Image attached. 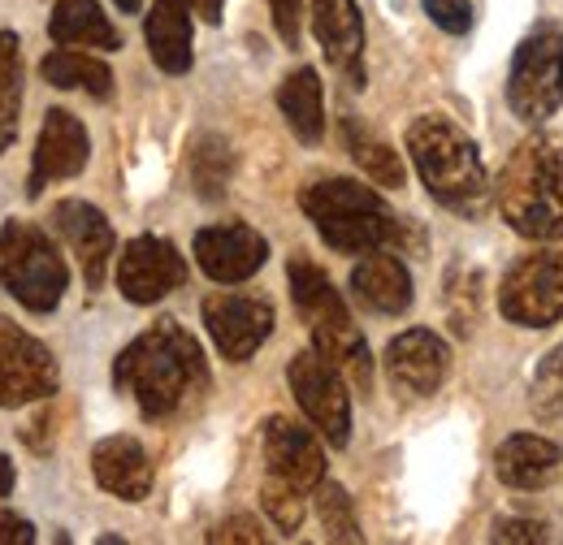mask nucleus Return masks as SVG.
Here are the masks:
<instances>
[{
  "label": "nucleus",
  "mask_w": 563,
  "mask_h": 545,
  "mask_svg": "<svg viewBox=\"0 0 563 545\" xmlns=\"http://www.w3.org/2000/svg\"><path fill=\"white\" fill-rule=\"evenodd\" d=\"M563 451L551 437H538V433H511L498 451H494V472L507 489H547L551 480L560 477Z\"/></svg>",
  "instance_id": "obj_21"
},
{
  "label": "nucleus",
  "mask_w": 563,
  "mask_h": 545,
  "mask_svg": "<svg viewBox=\"0 0 563 545\" xmlns=\"http://www.w3.org/2000/svg\"><path fill=\"white\" fill-rule=\"evenodd\" d=\"M261 446H265V477H278L303 493H317V485L325 480V451L303 424L286 415H269L261 429Z\"/></svg>",
  "instance_id": "obj_16"
},
{
  "label": "nucleus",
  "mask_w": 563,
  "mask_h": 545,
  "mask_svg": "<svg viewBox=\"0 0 563 545\" xmlns=\"http://www.w3.org/2000/svg\"><path fill=\"white\" fill-rule=\"evenodd\" d=\"M408 156L421 174L424 191L455 216H482L494 200V182L486 174L482 147L464 135L451 118L424 113L408 126Z\"/></svg>",
  "instance_id": "obj_2"
},
{
  "label": "nucleus",
  "mask_w": 563,
  "mask_h": 545,
  "mask_svg": "<svg viewBox=\"0 0 563 545\" xmlns=\"http://www.w3.org/2000/svg\"><path fill=\"white\" fill-rule=\"evenodd\" d=\"M113 4H118L122 13H140V9H143V0H113Z\"/></svg>",
  "instance_id": "obj_39"
},
{
  "label": "nucleus",
  "mask_w": 563,
  "mask_h": 545,
  "mask_svg": "<svg viewBox=\"0 0 563 545\" xmlns=\"http://www.w3.org/2000/svg\"><path fill=\"white\" fill-rule=\"evenodd\" d=\"M191 4L196 0H152V13L143 22L147 53L165 74L191 69Z\"/></svg>",
  "instance_id": "obj_22"
},
{
  "label": "nucleus",
  "mask_w": 563,
  "mask_h": 545,
  "mask_svg": "<svg viewBox=\"0 0 563 545\" xmlns=\"http://www.w3.org/2000/svg\"><path fill=\"white\" fill-rule=\"evenodd\" d=\"M286 381H290V394L299 411L312 420V429L330 442V446H347L352 442V394H347V381L343 372L317 351H299L286 368Z\"/></svg>",
  "instance_id": "obj_8"
},
{
  "label": "nucleus",
  "mask_w": 563,
  "mask_h": 545,
  "mask_svg": "<svg viewBox=\"0 0 563 545\" xmlns=\"http://www.w3.org/2000/svg\"><path fill=\"white\" fill-rule=\"evenodd\" d=\"M498 216L533 243H560L563 238V138L533 135L525 138L498 182H494Z\"/></svg>",
  "instance_id": "obj_3"
},
{
  "label": "nucleus",
  "mask_w": 563,
  "mask_h": 545,
  "mask_svg": "<svg viewBox=\"0 0 563 545\" xmlns=\"http://www.w3.org/2000/svg\"><path fill=\"white\" fill-rule=\"evenodd\" d=\"M507 104L525 126H542L555 118L563 104V31L560 26H538L529 31L507 69Z\"/></svg>",
  "instance_id": "obj_7"
},
{
  "label": "nucleus",
  "mask_w": 563,
  "mask_h": 545,
  "mask_svg": "<svg viewBox=\"0 0 563 545\" xmlns=\"http://www.w3.org/2000/svg\"><path fill=\"white\" fill-rule=\"evenodd\" d=\"M18 109H22V53H18V35L0 31V152L18 138Z\"/></svg>",
  "instance_id": "obj_27"
},
{
  "label": "nucleus",
  "mask_w": 563,
  "mask_h": 545,
  "mask_svg": "<svg viewBox=\"0 0 563 545\" xmlns=\"http://www.w3.org/2000/svg\"><path fill=\"white\" fill-rule=\"evenodd\" d=\"M494 542H547V524L538 520H498L490 533Z\"/></svg>",
  "instance_id": "obj_34"
},
{
  "label": "nucleus",
  "mask_w": 563,
  "mask_h": 545,
  "mask_svg": "<svg viewBox=\"0 0 563 545\" xmlns=\"http://www.w3.org/2000/svg\"><path fill=\"white\" fill-rule=\"evenodd\" d=\"M529 411L551 424V420H563V342L551 346L542 355V364L533 368V381H529Z\"/></svg>",
  "instance_id": "obj_28"
},
{
  "label": "nucleus",
  "mask_w": 563,
  "mask_h": 545,
  "mask_svg": "<svg viewBox=\"0 0 563 545\" xmlns=\"http://www.w3.org/2000/svg\"><path fill=\"white\" fill-rule=\"evenodd\" d=\"M31 542H35L31 520H22L9 507H0V545H31Z\"/></svg>",
  "instance_id": "obj_36"
},
{
  "label": "nucleus",
  "mask_w": 563,
  "mask_h": 545,
  "mask_svg": "<svg viewBox=\"0 0 563 545\" xmlns=\"http://www.w3.org/2000/svg\"><path fill=\"white\" fill-rule=\"evenodd\" d=\"M286 277H290V299H295L299 316L308 321L312 346L352 381L355 390L368 394V386H373V355H368V342H364L360 325L352 321L343 294L334 290V281L325 277V269H317L308 256H290Z\"/></svg>",
  "instance_id": "obj_5"
},
{
  "label": "nucleus",
  "mask_w": 563,
  "mask_h": 545,
  "mask_svg": "<svg viewBox=\"0 0 563 545\" xmlns=\"http://www.w3.org/2000/svg\"><path fill=\"white\" fill-rule=\"evenodd\" d=\"M113 386L147 420H165L205 394L209 359L191 330H183L178 321L165 316V321L147 325L135 342L122 346V355L113 359Z\"/></svg>",
  "instance_id": "obj_1"
},
{
  "label": "nucleus",
  "mask_w": 563,
  "mask_h": 545,
  "mask_svg": "<svg viewBox=\"0 0 563 545\" xmlns=\"http://www.w3.org/2000/svg\"><path fill=\"white\" fill-rule=\"evenodd\" d=\"M40 74H44V82H53L62 91H87L96 100H109V91H113V69L87 53H74V48L48 53L40 62Z\"/></svg>",
  "instance_id": "obj_25"
},
{
  "label": "nucleus",
  "mask_w": 563,
  "mask_h": 545,
  "mask_svg": "<svg viewBox=\"0 0 563 545\" xmlns=\"http://www.w3.org/2000/svg\"><path fill=\"white\" fill-rule=\"evenodd\" d=\"M196 9L205 13V22H221V0H196Z\"/></svg>",
  "instance_id": "obj_38"
},
{
  "label": "nucleus",
  "mask_w": 563,
  "mask_h": 545,
  "mask_svg": "<svg viewBox=\"0 0 563 545\" xmlns=\"http://www.w3.org/2000/svg\"><path fill=\"white\" fill-rule=\"evenodd\" d=\"M183 281H187V260L178 256V247L169 238L140 234L118 256V290H122L126 303H140V308L161 303Z\"/></svg>",
  "instance_id": "obj_12"
},
{
  "label": "nucleus",
  "mask_w": 563,
  "mask_h": 545,
  "mask_svg": "<svg viewBox=\"0 0 563 545\" xmlns=\"http://www.w3.org/2000/svg\"><path fill=\"white\" fill-rule=\"evenodd\" d=\"M91 160V138L87 126L74 118L70 109H48L40 138H35V156H31V182H26V196H44V187L53 182H66L74 174H82Z\"/></svg>",
  "instance_id": "obj_13"
},
{
  "label": "nucleus",
  "mask_w": 563,
  "mask_h": 545,
  "mask_svg": "<svg viewBox=\"0 0 563 545\" xmlns=\"http://www.w3.org/2000/svg\"><path fill=\"white\" fill-rule=\"evenodd\" d=\"M312 35L325 48V62L347 78V87H364V18L355 0H308Z\"/></svg>",
  "instance_id": "obj_18"
},
{
  "label": "nucleus",
  "mask_w": 563,
  "mask_h": 545,
  "mask_svg": "<svg viewBox=\"0 0 563 545\" xmlns=\"http://www.w3.org/2000/svg\"><path fill=\"white\" fill-rule=\"evenodd\" d=\"M209 542H265V533H261V524L252 520V515H234V520H221L217 529L209 533Z\"/></svg>",
  "instance_id": "obj_33"
},
{
  "label": "nucleus",
  "mask_w": 563,
  "mask_h": 545,
  "mask_svg": "<svg viewBox=\"0 0 563 545\" xmlns=\"http://www.w3.org/2000/svg\"><path fill=\"white\" fill-rule=\"evenodd\" d=\"M352 294L382 316H404L412 308V272L399 256H390V247L368 252L352 269Z\"/></svg>",
  "instance_id": "obj_20"
},
{
  "label": "nucleus",
  "mask_w": 563,
  "mask_h": 545,
  "mask_svg": "<svg viewBox=\"0 0 563 545\" xmlns=\"http://www.w3.org/2000/svg\"><path fill=\"white\" fill-rule=\"evenodd\" d=\"M0 286L35 316L53 312L70 286V269L57 243L31 221L0 225Z\"/></svg>",
  "instance_id": "obj_6"
},
{
  "label": "nucleus",
  "mask_w": 563,
  "mask_h": 545,
  "mask_svg": "<svg viewBox=\"0 0 563 545\" xmlns=\"http://www.w3.org/2000/svg\"><path fill=\"white\" fill-rule=\"evenodd\" d=\"M451 372V346L433 330H404L386 346V377L399 394L408 399H429L442 390Z\"/></svg>",
  "instance_id": "obj_14"
},
{
  "label": "nucleus",
  "mask_w": 563,
  "mask_h": 545,
  "mask_svg": "<svg viewBox=\"0 0 563 545\" xmlns=\"http://www.w3.org/2000/svg\"><path fill=\"white\" fill-rule=\"evenodd\" d=\"M91 477L122 502H143L152 493V459L140 446V437L113 433L91 446Z\"/></svg>",
  "instance_id": "obj_19"
},
{
  "label": "nucleus",
  "mask_w": 563,
  "mask_h": 545,
  "mask_svg": "<svg viewBox=\"0 0 563 545\" xmlns=\"http://www.w3.org/2000/svg\"><path fill=\"white\" fill-rule=\"evenodd\" d=\"M13 464H9V455H4V451H0V498H9V493H13Z\"/></svg>",
  "instance_id": "obj_37"
},
{
  "label": "nucleus",
  "mask_w": 563,
  "mask_h": 545,
  "mask_svg": "<svg viewBox=\"0 0 563 545\" xmlns=\"http://www.w3.org/2000/svg\"><path fill=\"white\" fill-rule=\"evenodd\" d=\"M261 502H265V511H269V520L278 524L282 533H299V524H303V502H308V493L303 489H295V485H286L278 477H265L261 485Z\"/></svg>",
  "instance_id": "obj_31"
},
{
  "label": "nucleus",
  "mask_w": 563,
  "mask_h": 545,
  "mask_svg": "<svg viewBox=\"0 0 563 545\" xmlns=\"http://www.w3.org/2000/svg\"><path fill=\"white\" fill-rule=\"evenodd\" d=\"M48 35L62 48H104V53L122 48L118 26L109 22V13L96 0H57L53 18H48Z\"/></svg>",
  "instance_id": "obj_23"
},
{
  "label": "nucleus",
  "mask_w": 563,
  "mask_h": 545,
  "mask_svg": "<svg viewBox=\"0 0 563 545\" xmlns=\"http://www.w3.org/2000/svg\"><path fill=\"white\" fill-rule=\"evenodd\" d=\"M200 312H205L209 338L217 342L221 359H230V364H247L274 334V303L265 294L217 290L205 299Z\"/></svg>",
  "instance_id": "obj_11"
},
{
  "label": "nucleus",
  "mask_w": 563,
  "mask_h": 545,
  "mask_svg": "<svg viewBox=\"0 0 563 545\" xmlns=\"http://www.w3.org/2000/svg\"><path fill=\"white\" fill-rule=\"evenodd\" d=\"M269 260V243L265 234H256L243 221H221V225H205L196 234V265L209 272L212 281L234 286L247 281L252 272L265 269Z\"/></svg>",
  "instance_id": "obj_15"
},
{
  "label": "nucleus",
  "mask_w": 563,
  "mask_h": 545,
  "mask_svg": "<svg viewBox=\"0 0 563 545\" xmlns=\"http://www.w3.org/2000/svg\"><path fill=\"white\" fill-rule=\"evenodd\" d=\"M269 13H274V26H278L282 44L295 48L299 44V0H269Z\"/></svg>",
  "instance_id": "obj_35"
},
{
  "label": "nucleus",
  "mask_w": 563,
  "mask_h": 545,
  "mask_svg": "<svg viewBox=\"0 0 563 545\" xmlns=\"http://www.w3.org/2000/svg\"><path fill=\"white\" fill-rule=\"evenodd\" d=\"M230 169H234V156H230V147L221 138H200L196 143V152H191V178H196L200 196L217 200L225 191V182H230Z\"/></svg>",
  "instance_id": "obj_30"
},
{
  "label": "nucleus",
  "mask_w": 563,
  "mask_h": 545,
  "mask_svg": "<svg viewBox=\"0 0 563 545\" xmlns=\"http://www.w3.org/2000/svg\"><path fill=\"white\" fill-rule=\"evenodd\" d=\"M317 515H321V529H325L330 542H360L355 507L339 480H321L317 485Z\"/></svg>",
  "instance_id": "obj_29"
},
{
  "label": "nucleus",
  "mask_w": 563,
  "mask_h": 545,
  "mask_svg": "<svg viewBox=\"0 0 563 545\" xmlns=\"http://www.w3.org/2000/svg\"><path fill=\"white\" fill-rule=\"evenodd\" d=\"M424 13L433 18V26H442L446 35H468L477 13H473V0H424Z\"/></svg>",
  "instance_id": "obj_32"
},
{
  "label": "nucleus",
  "mask_w": 563,
  "mask_h": 545,
  "mask_svg": "<svg viewBox=\"0 0 563 545\" xmlns=\"http://www.w3.org/2000/svg\"><path fill=\"white\" fill-rule=\"evenodd\" d=\"M57 359L40 338L18 330L9 316H0V408H26L48 394H57Z\"/></svg>",
  "instance_id": "obj_10"
},
{
  "label": "nucleus",
  "mask_w": 563,
  "mask_h": 545,
  "mask_svg": "<svg viewBox=\"0 0 563 545\" xmlns=\"http://www.w3.org/2000/svg\"><path fill=\"white\" fill-rule=\"evenodd\" d=\"M299 208L308 212L317 234L343 256H368V252H382V247H404L408 234H412L408 221H399L373 187H364L355 178H321V182L303 187Z\"/></svg>",
  "instance_id": "obj_4"
},
{
  "label": "nucleus",
  "mask_w": 563,
  "mask_h": 545,
  "mask_svg": "<svg viewBox=\"0 0 563 545\" xmlns=\"http://www.w3.org/2000/svg\"><path fill=\"white\" fill-rule=\"evenodd\" d=\"M53 230L66 238V247L74 252L87 290H100L109 260L118 252V238H113V225L104 221V212L96 204H87V200H62L53 208Z\"/></svg>",
  "instance_id": "obj_17"
},
{
  "label": "nucleus",
  "mask_w": 563,
  "mask_h": 545,
  "mask_svg": "<svg viewBox=\"0 0 563 545\" xmlns=\"http://www.w3.org/2000/svg\"><path fill=\"white\" fill-rule=\"evenodd\" d=\"M343 135H347V147H352L355 165L368 174V182H377V187H404V160H399V152H395L390 143L368 135L355 118L343 122Z\"/></svg>",
  "instance_id": "obj_26"
},
{
  "label": "nucleus",
  "mask_w": 563,
  "mask_h": 545,
  "mask_svg": "<svg viewBox=\"0 0 563 545\" xmlns=\"http://www.w3.org/2000/svg\"><path fill=\"white\" fill-rule=\"evenodd\" d=\"M498 308L520 330H547L563 321V252L520 256L498 286Z\"/></svg>",
  "instance_id": "obj_9"
},
{
  "label": "nucleus",
  "mask_w": 563,
  "mask_h": 545,
  "mask_svg": "<svg viewBox=\"0 0 563 545\" xmlns=\"http://www.w3.org/2000/svg\"><path fill=\"white\" fill-rule=\"evenodd\" d=\"M278 109L299 143H321L325 135V100H321V74L312 66H299L286 74L278 87Z\"/></svg>",
  "instance_id": "obj_24"
}]
</instances>
